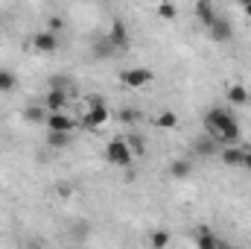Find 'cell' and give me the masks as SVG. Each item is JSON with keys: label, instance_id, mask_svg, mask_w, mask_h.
<instances>
[{"label": "cell", "instance_id": "obj_1", "mask_svg": "<svg viewBox=\"0 0 251 249\" xmlns=\"http://www.w3.org/2000/svg\"><path fill=\"white\" fill-rule=\"evenodd\" d=\"M204 132L213 135L222 147H225V144H240V135H243L237 115H234L231 109H219V106H213V109L204 115Z\"/></svg>", "mask_w": 251, "mask_h": 249}, {"label": "cell", "instance_id": "obj_2", "mask_svg": "<svg viewBox=\"0 0 251 249\" xmlns=\"http://www.w3.org/2000/svg\"><path fill=\"white\" fill-rule=\"evenodd\" d=\"M105 161L111 164V167H131V161H134V153H131V147H128V141L126 138H111L108 144H105Z\"/></svg>", "mask_w": 251, "mask_h": 249}, {"label": "cell", "instance_id": "obj_3", "mask_svg": "<svg viewBox=\"0 0 251 249\" xmlns=\"http://www.w3.org/2000/svg\"><path fill=\"white\" fill-rule=\"evenodd\" d=\"M120 82L126 88H131V91H140V88H149L155 82V73L149 67H126L120 73Z\"/></svg>", "mask_w": 251, "mask_h": 249}, {"label": "cell", "instance_id": "obj_4", "mask_svg": "<svg viewBox=\"0 0 251 249\" xmlns=\"http://www.w3.org/2000/svg\"><path fill=\"white\" fill-rule=\"evenodd\" d=\"M111 118V112H108V106L102 103V100H91V109H85V118H82V126L85 129H100V126L105 124Z\"/></svg>", "mask_w": 251, "mask_h": 249}, {"label": "cell", "instance_id": "obj_5", "mask_svg": "<svg viewBox=\"0 0 251 249\" xmlns=\"http://www.w3.org/2000/svg\"><path fill=\"white\" fill-rule=\"evenodd\" d=\"M207 32H210V38H213L216 44H228V41L234 38V27H231V21H228L225 15H216V21L207 27Z\"/></svg>", "mask_w": 251, "mask_h": 249}, {"label": "cell", "instance_id": "obj_6", "mask_svg": "<svg viewBox=\"0 0 251 249\" xmlns=\"http://www.w3.org/2000/svg\"><path fill=\"white\" fill-rule=\"evenodd\" d=\"M219 147H222V144H219L213 135H207V132L193 141V153H196L199 158H213V156H219Z\"/></svg>", "mask_w": 251, "mask_h": 249}, {"label": "cell", "instance_id": "obj_7", "mask_svg": "<svg viewBox=\"0 0 251 249\" xmlns=\"http://www.w3.org/2000/svg\"><path fill=\"white\" fill-rule=\"evenodd\" d=\"M32 50H38V53H56L59 50V35L50 32V30L35 32L32 35Z\"/></svg>", "mask_w": 251, "mask_h": 249}, {"label": "cell", "instance_id": "obj_8", "mask_svg": "<svg viewBox=\"0 0 251 249\" xmlns=\"http://www.w3.org/2000/svg\"><path fill=\"white\" fill-rule=\"evenodd\" d=\"M44 124H47V129H53V132H73V129L79 126V121L67 118L64 112H47Z\"/></svg>", "mask_w": 251, "mask_h": 249}, {"label": "cell", "instance_id": "obj_9", "mask_svg": "<svg viewBox=\"0 0 251 249\" xmlns=\"http://www.w3.org/2000/svg\"><path fill=\"white\" fill-rule=\"evenodd\" d=\"M243 156H246V147H240V144L219 147V161L228 164V167H243Z\"/></svg>", "mask_w": 251, "mask_h": 249}, {"label": "cell", "instance_id": "obj_10", "mask_svg": "<svg viewBox=\"0 0 251 249\" xmlns=\"http://www.w3.org/2000/svg\"><path fill=\"white\" fill-rule=\"evenodd\" d=\"M167 173H170V179L184 182V179H190V173H193V161L190 158H173L170 167H167Z\"/></svg>", "mask_w": 251, "mask_h": 249}, {"label": "cell", "instance_id": "obj_11", "mask_svg": "<svg viewBox=\"0 0 251 249\" xmlns=\"http://www.w3.org/2000/svg\"><path fill=\"white\" fill-rule=\"evenodd\" d=\"M108 41L117 47V53H120V50H128V30H126L123 21H114V24H111V30H108Z\"/></svg>", "mask_w": 251, "mask_h": 249}, {"label": "cell", "instance_id": "obj_12", "mask_svg": "<svg viewBox=\"0 0 251 249\" xmlns=\"http://www.w3.org/2000/svg\"><path fill=\"white\" fill-rule=\"evenodd\" d=\"M249 88L246 85H240V82H231L228 85V106H234V109H243V106H249Z\"/></svg>", "mask_w": 251, "mask_h": 249}, {"label": "cell", "instance_id": "obj_13", "mask_svg": "<svg viewBox=\"0 0 251 249\" xmlns=\"http://www.w3.org/2000/svg\"><path fill=\"white\" fill-rule=\"evenodd\" d=\"M216 6H213V0H199L196 3V21L199 24H204V27H210L213 21H216Z\"/></svg>", "mask_w": 251, "mask_h": 249}, {"label": "cell", "instance_id": "obj_14", "mask_svg": "<svg viewBox=\"0 0 251 249\" xmlns=\"http://www.w3.org/2000/svg\"><path fill=\"white\" fill-rule=\"evenodd\" d=\"M64 106H67V91L50 88L47 97H44V109H47V112H64Z\"/></svg>", "mask_w": 251, "mask_h": 249}, {"label": "cell", "instance_id": "obj_15", "mask_svg": "<svg viewBox=\"0 0 251 249\" xmlns=\"http://www.w3.org/2000/svg\"><path fill=\"white\" fill-rule=\"evenodd\" d=\"M216 247H225V241H222V238H216V235H210V232H207V226H199L196 249H216Z\"/></svg>", "mask_w": 251, "mask_h": 249}, {"label": "cell", "instance_id": "obj_16", "mask_svg": "<svg viewBox=\"0 0 251 249\" xmlns=\"http://www.w3.org/2000/svg\"><path fill=\"white\" fill-rule=\"evenodd\" d=\"M152 124L158 126V129H176V126H178V115H176L173 109H164V112H158V115L152 118Z\"/></svg>", "mask_w": 251, "mask_h": 249}, {"label": "cell", "instance_id": "obj_17", "mask_svg": "<svg viewBox=\"0 0 251 249\" xmlns=\"http://www.w3.org/2000/svg\"><path fill=\"white\" fill-rule=\"evenodd\" d=\"M18 88V76L9 67H0V94H12Z\"/></svg>", "mask_w": 251, "mask_h": 249}, {"label": "cell", "instance_id": "obj_18", "mask_svg": "<svg viewBox=\"0 0 251 249\" xmlns=\"http://www.w3.org/2000/svg\"><path fill=\"white\" fill-rule=\"evenodd\" d=\"M158 18H161V21H176V18H178V6H176L173 0H161V3H158Z\"/></svg>", "mask_w": 251, "mask_h": 249}, {"label": "cell", "instance_id": "obj_19", "mask_svg": "<svg viewBox=\"0 0 251 249\" xmlns=\"http://www.w3.org/2000/svg\"><path fill=\"white\" fill-rule=\"evenodd\" d=\"M47 144L53 150H64L70 144V132H53V129H47Z\"/></svg>", "mask_w": 251, "mask_h": 249}, {"label": "cell", "instance_id": "obj_20", "mask_svg": "<svg viewBox=\"0 0 251 249\" xmlns=\"http://www.w3.org/2000/svg\"><path fill=\"white\" fill-rule=\"evenodd\" d=\"M114 53H117V47L108 41V35H102V38L94 44V56H114Z\"/></svg>", "mask_w": 251, "mask_h": 249}, {"label": "cell", "instance_id": "obj_21", "mask_svg": "<svg viewBox=\"0 0 251 249\" xmlns=\"http://www.w3.org/2000/svg\"><path fill=\"white\" fill-rule=\"evenodd\" d=\"M24 118H26L29 124H41V121L47 118V109H44V106H29V109L24 112Z\"/></svg>", "mask_w": 251, "mask_h": 249}, {"label": "cell", "instance_id": "obj_22", "mask_svg": "<svg viewBox=\"0 0 251 249\" xmlns=\"http://www.w3.org/2000/svg\"><path fill=\"white\" fill-rule=\"evenodd\" d=\"M126 141H128V147H131V153H134V156H143V153H146V144H143V138H140L137 132H128V135H126Z\"/></svg>", "mask_w": 251, "mask_h": 249}, {"label": "cell", "instance_id": "obj_23", "mask_svg": "<svg viewBox=\"0 0 251 249\" xmlns=\"http://www.w3.org/2000/svg\"><path fill=\"white\" fill-rule=\"evenodd\" d=\"M149 247H155V249L170 247V235H167V232H152V235H149Z\"/></svg>", "mask_w": 251, "mask_h": 249}, {"label": "cell", "instance_id": "obj_24", "mask_svg": "<svg viewBox=\"0 0 251 249\" xmlns=\"http://www.w3.org/2000/svg\"><path fill=\"white\" fill-rule=\"evenodd\" d=\"M50 88H62V91H67V88H70V79H67V76H50Z\"/></svg>", "mask_w": 251, "mask_h": 249}, {"label": "cell", "instance_id": "obj_25", "mask_svg": "<svg viewBox=\"0 0 251 249\" xmlns=\"http://www.w3.org/2000/svg\"><path fill=\"white\" fill-rule=\"evenodd\" d=\"M120 121H123L126 126H131L137 121V112H134V109H123V112H120Z\"/></svg>", "mask_w": 251, "mask_h": 249}, {"label": "cell", "instance_id": "obj_26", "mask_svg": "<svg viewBox=\"0 0 251 249\" xmlns=\"http://www.w3.org/2000/svg\"><path fill=\"white\" fill-rule=\"evenodd\" d=\"M47 30L59 35V32H62V30H64V21H62V18H50V24H47Z\"/></svg>", "mask_w": 251, "mask_h": 249}, {"label": "cell", "instance_id": "obj_27", "mask_svg": "<svg viewBox=\"0 0 251 249\" xmlns=\"http://www.w3.org/2000/svg\"><path fill=\"white\" fill-rule=\"evenodd\" d=\"M243 170L251 173V147H246V156H243Z\"/></svg>", "mask_w": 251, "mask_h": 249}, {"label": "cell", "instance_id": "obj_28", "mask_svg": "<svg viewBox=\"0 0 251 249\" xmlns=\"http://www.w3.org/2000/svg\"><path fill=\"white\" fill-rule=\"evenodd\" d=\"M240 6H243V12H246V18H251V0H237Z\"/></svg>", "mask_w": 251, "mask_h": 249}]
</instances>
